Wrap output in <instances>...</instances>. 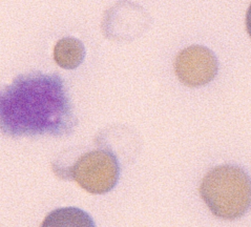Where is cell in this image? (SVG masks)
<instances>
[{
  "label": "cell",
  "instance_id": "cell-3",
  "mask_svg": "<svg viewBox=\"0 0 251 227\" xmlns=\"http://www.w3.org/2000/svg\"><path fill=\"white\" fill-rule=\"evenodd\" d=\"M119 176L120 165L117 157L104 150L84 153L69 168L70 179L93 195L109 193L117 185Z\"/></svg>",
  "mask_w": 251,
  "mask_h": 227
},
{
  "label": "cell",
  "instance_id": "cell-1",
  "mask_svg": "<svg viewBox=\"0 0 251 227\" xmlns=\"http://www.w3.org/2000/svg\"><path fill=\"white\" fill-rule=\"evenodd\" d=\"M60 78L27 75L0 93V126L14 135L55 133L70 119Z\"/></svg>",
  "mask_w": 251,
  "mask_h": 227
},
{
  "label": "cell",
  "instance_id": "cell-5",
  "mask_svg": "<svg viewBox=\"0 0 251 227\" xmlns=\"http://www.w3.org/2000/svg\"><path fill=\"white\" fill-rule=\"evenodd\" d=\"M40 227H96L93 218L77 207L55 209L46 217Z\"/></svg>",
  "mask_w": 251,
  "mask_h": 227
},
{
  "label": "cell",
  "instance_id": "cell-6",
  "mask_svg": "<svg viewBox=\"0 0 251 227\" xmlns=\"http://www.w3.org/2000/svg\"><path fill=\"white\" fill-rule=\"evenodd\" d=\"M85 48L82 42L74 37L60 39L54 48V59L64 70H75L83 62Z\"/></svg>",
  "mask_w": 251,
  "mask_h": 227
},
{
  "label": "cell",
  "instance_id": "cell-7",
  "mask_svg": "<svg viewBox=\"0 0 251 227\" xmlns=\"http://www.w3.org/2000/svg\"><path fill=\"white\" fill-rule=\"evenodd\" d=\"M246 30L251 38V4L249 5V9L246 13Z\"/></svg>",
  "mask_w": 251,
  "mask_h": 227
},
{
  "label": "cell",
  "instance_id": "cell-4",
  "mask_svg": "<svg viewBox=\"0 0 251 227\" xmlns=\"http://www.w3.org/2000/svg\"><path fill=\"white\" fill-rule=\"evenodd\" d=\"M219 62L208 48L191 46L178 54L175 60V73L180 81L189 87L204 86L218 75Z\"/></svg>",
  "mask_w": 251,
  "mask_h": 227
},
{
  "label": "cell",
  "instance_id": "cell-2",
  "mask_svg": "<svg viewBox=\"0 0 251 227\" xmlns=\"http://www.w3.org/2000/svg\"><path fill=\"white\" fill-rule=\"evenodd\" d=\"M200 195L216 217L239 219L251 207V179L239 166L220 165L206 174Z\"/></svg>",
  "mask_w": 251,
  "mask_h": 227
}]
</instances>
